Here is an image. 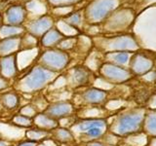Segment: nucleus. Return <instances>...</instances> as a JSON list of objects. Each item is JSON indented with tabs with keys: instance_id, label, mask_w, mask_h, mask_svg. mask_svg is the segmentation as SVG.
<instances>
[{
	"instance_id": "obj_1",
	"label": "nucleus",
	"mask_w": 156,
	"mask_h": 146,
	"mask_svg": "<svg viewBox=\"0 0 156 146\" xmlns=\"http://www.w3.org/2000/svg\"><path fill=\"white\" fill-rule=\"evenodd\" d=\"M56 75L57 73L48 70L41 65L34 66L26 76L16 82L14 86L15 91L26 95L37 94L52 84L56 79Z\"/></svg>"
},
{
	"instance_id": "obj_2",
	"label": "nucleus",
	"mask_w": 156,
	"mask_h": 146,
	"mask_svg": "<svg viewBox=\"0 0 156 146\" xmlns=\"http://www.w3.org/2000/svg\"><path fill=\"white\" fill-rule=\"evenodd\" d=\"M69 57L63 51L50 50L43 54L40 57V64L46 69L58 73L66 67Z\"/></svg>"
},
{
	"instance_id": "obj_3",
	"label": "nucleus",
	"mask_w": 156,
	"mask_h": 146,
	"mask_svg": "<svg viewBox=\"0 0 156 146\" xmlns=\"http://www.w3.org/2000/svg\"><path fill=\"white\" fill-rule=\"evenodd\" d=\"M46 115L56 121H61L66 118H70L75 114L76 109L74 104L69 100H58L49 103L43 111Z\"/></svg>"
},
{
	"instance_id": "obj_4",
	"label": "nucleus",
	"mask_w": 156,
	"mask_h": 146,
	"mask_svg": "<svg viewBox=\"0 0 156 146\" xmlns=\"http://www.w3.org/2000/svg\"><path fill=\"white\" fill-rule=\"evenodd\" d=\"M90 79L89 72L83 67H75L67 73L66 77V86L71 89H78L88 84Z\"/></svg>"
},
{
	"instance_id": "obj_5",
	"label": "nucleus",
	"mask_w": 156,
	"mask_h": 146,
	"mask_svg": "<svg viewBox=\"0 0 156 146\" xmlns=\"http://www.w3.org/2000/svg\"><path fill=\"white\" fill-rule=\"evenodd\" d=\"M18 68L15 55L3 57L0 60V76L10 80L16 76Z\"/></svg>"
},
{
	"instance_id": "obj_6",
	"label": "nucleus",
	"mask_w": 156,
	"mask_h": 146,
	"mask_svg": "<svg viewBox=\"0 0 156 146\" xmlns=\"http://www.w3.org/2000/svg\"><path fill=\"white\" fill-rule=\"evenodd\" d=\"M33 127L38 128L40 130L51 131L58 127V122L52 119L51 117L46 115L44 112H39V113L32 119Z\"/></svg>"
},
{
	"instance_id": "obj_7",
	"label": "nucleus",
	"mask_w": 156,
	"mask_h": 146,
	"mask_svg": "<svg viewBox=\"0 0 156 146\" xmlns=\"http://www.w3.org/2000/svg\"><path fill=\"white\" fill-rule=\"evenodd\" d=\"M81 99L88 104H101L106 99V92L99 89H89L81 94Z\"/></svg>"
},
{
	"instance_id": "obj_8",
	"label": "nucleus",
	"mask_w": 156,
	"mask_h": 146,
	"mask_svg": "<svg viewBox=\"0 0 156 146\" xmlns=\"http://www.w3.org/2000/svg\"><path fill=\"white\" fill-rule=\"evenodd\" d=\"M56 140L58 143L62 144H70L75 141V136L72 131L68 128L58 126L55 130H51V139Z\"/></svg>"
},
{
	"instance_id": "obj_9",
	"label": "nucleus",
	"mask_w": 156,
	"mask_h": 146,
	"mask_svg": "<svg viewBox=\"0 0 156 146\" xmlns=\"http://www.w3.org/2000/svg\"><path fill=\"white\" fill-rule=\"evenodd\" d=\"M21 45V40L17 36L5 38L0 42V56L7 57L13 55Z\"/></svg>"
},
{
	"instance_id": "obj_10",
	"label": "nucleus",
	"mask_w": 156,
	"mask_h": 146,
	"mask_svg": "<svg viewBox=\"0 0 156 146\" xmlns=\"http://www.w3.org/2000/svg\"><path fill=\"white\" fill-rule=\"evenodd\" d=\"M0 104L7 110H15L20 104V96L16 91L6 92L0 95Z\"/></svg>"
},
{
	"instance_id": "obj_11",
	"label": "nucleus",
	"mask_w": 156,
	"mask_h": 146,
	"mask_svg": "<svg viewBox=\"0 0 156 146\" xmlns=\"http://www.w3.org/2000/svg\"><path fill=\"white\" fill-rule=\"evenodd\" d=\"M138 121L139 118L136 116L133 115H125L122 116L118 121L117 124V131H119L120 134L128 133V131L133 130L138 127Z\"/></svg>"
},
{
	"instance_id": "obj_12",
	"label": "nucleus",
	"mask_w": 156,
	"mask_h": 146,
	"mask_svg": "<svg viewBox=\"0 0 156 146\" xmlns=\"http://www.w3.org/2000/svg\"><path fill=\"white\" fill-rule=\"evenodd\" d=\"M26 137L27 140L33 141V142L36 143H40L43 140L51 138V131L40 130L38 128H35V127H32V128L27 129V130L26 131Z\"/></svg>"
},
{
	"instance_id": "obj_13",
	"label": "nucleus",
	"mask_w": 156,
	"mask_h": 146,
	"mask_svg": "<svg viewBox=\"0 0 156 146\" xmlns=\"http://www.w3.org/2000/svg\"><path fill=\"white\" fill-rule=\"evenodd\" d=\"M62 40V36L57 30L48 31L42 39V44L45 47H53L58 45V43Z\"/></svg>"
},
{
	"instance_id": "obj_14",
	"label": "nucleus",
	"mask_w": 156,
	"mask_h": 146,
	"mask_svg": "<svg viewBox=\"0 0 156 146\" xmlns=\"http://www.w3.org/2000/svg\"><path fill=\"white\" fill-rule=\"evenodd\" d=\"M11 123L17 127H20V128H26V129H29L32 128L33 124H32V119L27 118L26 116H23L21 114H16L13 116V118L11 120Z\"/></svg>"
},
{
	"instance_id": "obj_15",
	"label": "nucleus",
	"mask_w": 156,
	"mask_h": 146,
	"mask_svg": "<svg viewBox=\"0 0 156 146\" xmlns=\"http://www.w3.org/2000/svg\"><path fill=\"white\" fill-rule=\"evenodd\" d=\"M52 23L49 19H42V21L36 22L31 26V31L36 34V35H40L43 34L45 31H47L50 28Z\"/></svg>"
},
{
	"instance_id": "obj_16",
	"label": "nucleus",
	"mask_w": 156,
	"mask_h": 146,
	"mask_svg": "<svg viewBox=\"0 0 156 146\" xmlns=\"http://www.w3.org/2000/svg\"><path fill=\"white\" fill-rule=\"evenodd\" d=\"M23 18V12L19 7L12 8L8 13V21L11 24H17L19 23H21Z\"/></svg>"
},
{
	"instance_id": "obj_17",
	"label": "nucleus",
	"mask_w": 156,
	"mask_h": 146,
	"mask_svg": "<svg viewBox=\"0 0 156 146\" xmlns=\"http://www.w3.org/2000/svg\"><path fill=\"white\" fill-rule=\"evenodd\" d=\"M38 113H39L38 109L32 103L26 104L19 109V114H21L23 116H26V117H27V118H30V119H33Z\"/></svg>"
},
{
	"instance_id": "obj_18",
	"label": "nucleus",
	"mask_w": 156,
	"mask_h": 146,
	"mask_svg": "<svg viewBox=\"0 0 156 146\" xmlns=\"http://www.w3.org/2000/svg\"><path fill=\"white\" fill-rule=\"evenodd\" d=\"M105 130V128H101V127H95V128H92L90 130H88L85 134H83L81 136H86L87 138H98L104 134Z\"/></svg>"
},
{
	"instance_id": "obj_19",
	"label": "nucleus",
	"mask_w": 156,
	"mask_h": 146,
	"mask_svg": "<svg viewBox=\"0 0 156 146\" xmlns=\"http://www.w3.org/2000/svg\"><path fill=\"white\" fill-rule=\"evenodd\" d=\"M104 74L111 79H119L121 76H123V71L120 70L119 68H116L113 66H107L105 68Z\"/></svg>"
},
{
	"instance_id": "obj_20",
	"label": "nucleus",
	"mask_w": 156,
	"mask_h": 146,
	"mask_svg": "<svg viewBox=\"0 0 156 146\" xmlns=\"http://www.w3.org/2000/svg\"><path fill=\"white\" fill-rule=\"evenodd\" d=\"M20 32V28L18 27H3L0 31V35H1L4 39L5 38H10V37H15L17 36Z\"/></svg>"
},
{
	"instance_id": "obj_21",
	"label": "nucleus",
	"mask_w": 156,
	"mask_h": 146,
	"mask_svg": "<svg viewBox=\"0 0 156 146\" xmlns=\"http://www.w3.org/2000/svg\"><path fill=\"white\" fill-rule=\"evenodd\" d=\"M9 86H10L9 80L6 79V78L2 77V76H0V92L8 89Z\"/></svg>"
},
{
	"instance_id": "obj_22",
	"label": "nucleus",
	"mask_w": 156,
	"mask_h": 146,
	"mask_svg": "<svg viewBox=\"0 0 156 146\" xmlns=\"http://www.w3.org/2000/svg\"><path fill=\"white\" fill-rule=\"evenodd\" d=\"M39 143H36V142H33V141H30V140H23V141H21L17 146H38Z\"/></svg>"
},
{
	"instance_id": "obj_23",
	"label": "nucleus",
	"mask_w": 156,
	"mask_h": 146,
	"mask_svg": "<svg viewBox=\"0 0 156 146\" xmlns=\"http://www.w3.org/2000/svg\"><path fill=\"white\" fill-rule=\"evenodd\" d=\"M10 145H12V142H10L9 140L0 139V146H10Z\"/></svg>"
},
{
	"instance_id": "obj_24",
	"label": "nucleus",
	"mask_w": 156,
	"mask_h": 146,
	"mask_svg": "<svg viewBox=\"0 0 156 146\" xmlns=\"http://www.w3.org/2000/svg\"><path fill=\"white\" fill-rule=\"evenodd\" d=\"M150 128L151 129H156V117L151 119L150 121Z\"/></svg>"
},
{
	"instance_id": "obj_25",
	"label": "nucleus",
	"mask_w": 156,
	"mask_h": 146,
	"mask_svg": "<svg viewBox=\"0 0 156 146\" xmlns=\"http://www.w3.org/2000/svg\"><path fill=\"white\" fill-rule=\"evenodd\" d=\"M86 146H105V145H102L100 142H96V141H93V142H89Z\"/></svg>"
},
{
	"instance_id": "obj_26",
	"label": "nucleus",
	"mask_w": 156,
	"mask_h": 146,
	"mask_svg": "<svg viewBox=\"0 0 156 146\" xmlns=\"http://www.w3.org/2000/svg\"><path fill=\"white\" fill-rule=\"evenodd\" d=\"M38 146H45V145H40V144H38Z\"/></svg>"
},
{
	"instance_id": "obj_27",
	"label": "nucleus",
	"mask_w": 156,
	"mask_h": 146,
	"mask_svg": "<svg viewBox=\"0 0 156 146\" xmlns=\"http://www.w3.org/2000/svg\"><path fill=\"white\" fill-rule=\"evenodd\" d=\"M10 146H14V145H13V144H12V145H10Z\"/></svg>"
}]
</instances>
